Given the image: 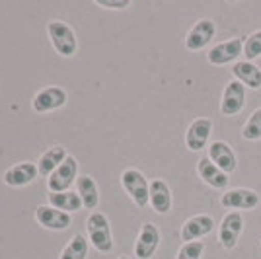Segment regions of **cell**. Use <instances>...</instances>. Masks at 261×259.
<instances>
[{"mask_svg":"<svg viewBox=\"0 0 261 259\" xmlns=\"http://www.w3.org/2000/svg\"><path fill=\"white\" fill-rule=\"evenodd\" d=\"M205 253V244L201 240L195 242H185L181 248L177 249L175 259H201Z\"/></svg>","mask_w":261,"mask_h":259,"instance_id":"cell-26","label":"cell"},{"mask_svg":"<svg viewBox=\"0 0 261 259\" xmlns=\"http://www.w3.org/2000/svg\"><path fill=\"white\" fill-rule=\"evenodd\" d=\"M96 4L108 10H125L130 6L129 0H96Z\"/></svg>","mask_w":261,"mask_h":259,"instance_id":"cell-27","label":"cell"},{"mask_svg":"<svg viewBox=\"0 0 261 259\" xmlns=\"http://www.w3.org/2000/svg\"><path fill=\"white\" fill-rule=\"evenodd\" d=\"M215 129V123L211 117H197L185 131V146L191 152H201L211 144V135Z\"/></svg>","mask_w":261,"mask_h":259,"instance_id":"cell-8","label":"cell"},{"mask_svg":"<svg viewBox=\"0 0 261 259\" xmlns=\"http://www.w3.org/2000/svg\"><path fill=\"white\" fill-rule=\"evenodd\" d=\"M47 35L53 49L61 57H74L78 51V39L74 30L63 20H51L47 23Z\"/></svg>","mask_w":261,"mask_h":259,"instance_id":"cell-2","label":"cell"},{"mask_svg":"<svg viewBox=\"0 0 261 259\" xmlns=\"http://www.w3.org/2000/svg\"><path fill=\"white\" fill-rule=\"evenodd\" d=\"M76 193L80 195L84 209H92V213H94V209H98V205H99V189H98V184L94 182V177H92V175H88V173L78 175Z\"/></svg>","mask_w":261,"mask_h":259,"instance_id":"cell-21","label":"cell"},{"mask_svg":"<svg viewBox=\"0 0 261 259\" xmlns=\"http://www.w3.org/2000/svg\"><path fill=\"white\" fill-rule=\"evenodd\" d=\"M68 101V94L65 88L61 86H47L39 90L32 99V109L37 113H49L57 109L65 108Z\"/></svg>","mask_w":261,"mask_h":259,"instance_id":"cell-11","label":"cell"},{"mask_svg":"<svg viewBox=\"0 0 261 259\" xmlns=\"http://www.w3.org/2000/svg\"><path fill=\"white\" fill-rule=\"evenodd\" d=\"M88 238L84 234H76L66 244L59 259H86L88 257Z\"/></svg>","mask_w":261,"mask_h":259,"instance_id":"cell-23","label":"cell"},{"mask_svg":"<svg viewBox=\"0 0 261 259\" xmlns=\"http://www.w3.org/2000/svg\"><path fill=\"white\" fill-rule=\"evenodd\" d=\"M213 228H215V218L211 215L201 213V215H195L185 220L181 230H179V238L184 244L185 242H195V240L208 236L213 232Z\"/></svg>","mask_w":261,"mask_h":259,"instance_id":"cell-13","label":"cell"},{"mask_svg":"<svg viewBox=\"0 0 261 259\" xmlns=\"http://www.w3.org/2000/svg\"><path fill=\"white\" fill-rule=\"evenodd\" d=\"M121 185H123L125 193L130 197V201L139 209L150 205V182L146 179V175L141 170L127 168L121 173Z\"/></svg>","mask_w":261,"mask_h":259,"instance_id":"cell-3","label":"cell"},{"mask_svg":"<svg viewBox=\"0 0 261 259\" xmlns=\"http://www.w3.org/2000/svg\"><path fill=\"white\" fill-rule=\"evenodd\" d=\"M232 74L234 80L242 82L246 88L250 90H261V68L257 65H253L250 61H238L232 65Z\"/></svg>","mask_w":261,"mask_h":259,"instance_id":"cell-19","label":"cell"},{"mask_svg":"<svg viewBox=\"0 0 261 259\" xmlns=\"http://www.w3.org/2000/svg\"><path fill=\"white\" fill-rule=\"evenodd\" d=\"M211 162H215L222 170L230 175L232 172H236L238 168V156L234 148L230 146L228 142L224 141H213L208 144V156H207Z\"/></svg>","mask_w":261,"mask_h":259,"instance_id":"cell-14","label":"cell"},{"mask_svg":"<svg viewBox=\"0 0 261 259\" xmlns=\"http://www.w3.org/2000/svg\"><path fill=\"white\" fill-rule=\"evenodd\" d=\"M242 139L244 141H250V142H255V141H261V108L253 109V113H251L248 121L242 125Z\"/></svg>","mask_w":261,"mask_h":259,"instance_id":"cell-24","label":"cell"},{"mask_svg":"<svg viewBox=\"0 0 261 259\" xmlns=\"http://www.w3.org/2000/svg\"><path fill=\"white\" fill-rule=\"evenodd\" d=\"M242 55H244V39L242 37H232V39L213 45L207 53V61L215 66H226L238 63Z\"/></svg>","mask_w":261,"mask_h":259,"instance_id":"cell-4","label":"cell"},{"mask_svg":"<svg viewBox=\"0 0 261 259\" xmlns=\"http://www.w3.org/2000/svg\"><path fill=\"white\" fill-rule=\"evenodd\" d=\"M35 218L37 222L47 230H55V232H61L72 224V216L68 213H63L59 209H55L51 205H41L37 206L35 211Z\"/></svg>","mask_w":261,"mask_h":259,"instance_id":"cell-15","label":"cell"},{"mask_svg":"<svg viewBox=\"0 0 261 259\" xmlns=\"http://www.w3.org/2000/svg\"><path fill=\"white\" fill-rule=\"evenodd\" d=\"M261 57V30L250 33L244 41V61L253 63Z\"/></svg>","mask_w":261,"mask_h":259,"instance_id":"cell-25","label":"cell"},{"mask_svg":"<svg viewBox=\"0 0 261 259\" xmlns=\"http://www.w3.org/2000/svg\"><path fill=\"white\" fill-rule=\"evenodd\" d=\"M246 90L248 88L238 80H230L224 86L222 97H220V113L224 117H236L244 111V108H246Z\"/></svg>","mask_w":261,"mask_h":259,"instance_id":"cell-7","label":"cell"},{"mask_svg":"<svg viewBox=\"0 0 261 259\" xmlns=\"http://www.w3.org/2000/svg\"><path fill=\"white\" fill-rule=\"evenodd\" d=\"M197 173H199V177L203 179V184H207L208 187H213V189H220V191H222V189L228 187V179H230L228 173L222 172L217 164L208 160L207 156L197 162Z\"/></svg>","mask_w":261,"mask_h":259,"instance_id":"cell-18","label":"cell"},{"mask_svg":"<svg viewBox=\"0 0 261 259\" xmlns=\"http://www.w3.org/2000/svg\"><path fill=\"white\" fill-rule=\"evenodd\" d=\"M86 238L94 248L101 253H109L113 249V236L109 218L101 211H94L86 220Z\"/></svg>","mask_w":261,"mask_h":259,"instance_id":"cell-1","label":"cell"},{"mask_svg":"<svg viewBox=\"0 0 261 259\" xmlns=\"http://www.w3.org/2000/svg\"><path fill=\"white\" fill-rule=\"evenodd\" d=\"M39 175V170H37V164L33 162H20L14 164L12 168H8L4 172V184L8 187H25L32 182H35V177Z\"/></svg>","mask_w":261,"mask_h":259,"instance_id":"cell-16","label":"cell"},{"mask_svg":"<svg viewBox=\"0 0 261 259\" xmlns=\"http://www.w3.org/2000/svg\"><path fill=\"white\" fill-rule=\"evenodd\" d=\"M259 193L250 187H234L226 189V193L220 197V205L232 211H253L259 206Z\"/></svg>","mask_w":261,"mask_h":259,"instance_id":"cell-9","label":"cell"},{"mask_svg":"<svg viewBox=\"0 0 261 259\" xmlns=\"http://www.w3.org/2000/svg\"><path fill=\"white\" fill-rule=\"evenodd\" d=\"M172 205H174V195H172L170 185L160 177L152 179L150 182V206L154 213L168 215L172 211Z\"/></svg>","mask_w":261,"mask_h":259,"instance_id":"cell-17","label":"cell"},{"mask_svg":"<svg viewBox=\"0 0 261 259\" xmlns=\"http://www.w3.org/2000/svg\"><path fill=\"white\" fill-rule=\"evenodd\" d=\"M217 35V23L211 18H201L197 20V23H193V28L187 32L185 35V49L187 51H201L205 49Z\"/></svg>","mask_w":261,"mask_h":259,"instance_id":"cell-10","label":"cell"},{"mask_svg":"<svg viewBox=\"0 0 261 259\" xmlns=\"http://www.w3.org/2000/svg\"><path fill=\"white\" fill-rule=\"evenodd\" d=\"M259 246H261V240H259Z\"/></svg>","mask_w":261,"mask_h":259,"instance_id":"cell-29","label":"cell"},{"mask_svg":"<svg viewBox=\"0 0 261 259\" xmlns=\"http://www.w3.org/2000/svg\"><path fill=\"white\" fill-rule=\"evenodd\" d=\"M47 201H49L51 206L63 211V213H68V215L78 213V211L84 206L82 205V199H80V195H78L76 191H61V193H51V191H49Z\"/></svg>","mask_w":261,"mask_h":259,"instance_id":"cell-22","label":"cell"},{"mask_svg":"<svg viewBox=\"0 0 261 259\" xmlns=\"http://www.w3.org/2000/svg\"><path fill=\"white\" fill-rule=\"evenodd\" d=\"M244 215L238 211H230L222 216L220 224H218V242L224 249H234L238 246L240 236L244 232Z\"/></svg>","mask_w":261,"mask_h":259,"instance_id":"cell-5","label":"cell"},{"mask_svg":"<svg viewBox=\"0 0 261 259\" xmlns=\"http://www.w3.org/2000/svg\"><path fill=\"white\" fill-rule=\"evenodd\" d=\"M78 179V160L74 156H66V160L49 177H47V187L51 193H61V191H70L72 184Z\"/></svg>","mask_w":261,"mask_h":259,"instance_id":"cell-6","label":"cell"},{"mask_svg":"<svg viewBox=\"0 0 261 259\" xmlns=\"http://www.w3.org/2000/svg\"><path fill=\"white\" fill-rule=\"evenodd\" d=\"M117 259H130V257H127V255H119Z\"/></svg>","mask_w":261,"mask_h":259,"instance_id":"cell-28","label":"cell"},{"mask_svg":"<svg viewBox=\"0 0 261 259\" xmlns=\"http://www.w3.org/2000/svg\"><path fill=\"white\" fill-rule=\"evenodd\" d=\"M66 150L65 146H61V144H55L51 148H47V150L39 156V160H37V170H39V175H43V177H49L51 173L61 166V164L66 160Z\"/></svg>","mask_w":261,"mask_h":259,"instance_id":"cell-20","label":"cell"},{"mask_svg":"<svg viewBox=\"0 0 261 259\" xmlns=\"http://www.w3.org/2000/svg\"><path fill=\"white\" fill-rule=\"evenodd\" d=\"M160 246V230L152 222H144L135 240V257L150 259Z\"/></svg>","mask_w":261,"mask_h":259,"instance_id":"cell-12","label":"cell"}]
</instances>
